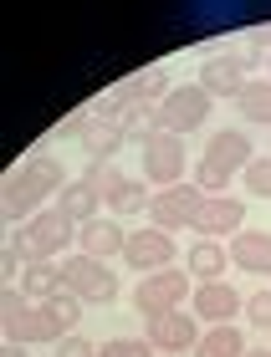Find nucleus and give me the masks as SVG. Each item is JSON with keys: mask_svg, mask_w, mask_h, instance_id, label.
I'll return each instance as SVG.
<instances>
[{"mask_svg": "<svg viewBox=\"0 0 271 357\" xmlns=\"http://www.w3.org/2000/svg\"><path fill=\"white\" fill-rule=\"evenodd\" d=\"M149 178H123V184L108 194V209H113V215L123 220V215H149Z\"/></svg>", "mask_w": 271, "mask_h": 357, "instance_id": "nucleus-24", "label": "nucleus"}, {"mask_svg": "<svg viewBox=\"0 0 271 357\" xmlns=\"http://www.w3.org/2000/svg\"><path fill=\"white\" fill-rule=\"evenodd\" d=\"M189 301V271L180 266H164V271H149L143 281L133 286V306L143 317H159V312H180Z\"/></svg>", "mask_w": 271, "mask_h": 357, "instance_id": "nucleus-6", "label": "nucleus"}, {"mask_svg": "<svg viewBox=\"0 0 271 357\" xmlns=\"http://www.w3.org/2000/svg\"><path fill=\"white\" fill-rule=\"evenodd\" d=\"M21 291H26L31 301L61 296V266H57V261H26V271H21Z\"/></svg>", "mask_w": 271, "mask_h": 357, "instance_id": "nucleus-20", "label": "nucleus"}, {"mask_svg": "<svg viewBox=\"0 0 271 357\" xmlns=\"http://www.w3.org/2000/svg\"><path fill=\"white\" fill-rule=\"evenodd\" d=\"M0 357H36V352H31L26 342H6V352H0Z\"/></svg>", "mask_w": 271, "mask_h": 357, "instance_id": "nucleus-33", "label": "nucleus"}, {"mask_svg": "<svg viewBox=\"0 0 271 357\" xmlns=\"http://www.w3.org/2000/svg\"><path fill=\"white\" fill-rule=\"evenodd\" d=\"M118 123H123V138L143 149V143L159 133V107H123V112H118Z\"/></svg>", "mask_w": 271, "mask_h": 357, "instance_id": "nucleus-25", "label": "nucleus"}, {"mask_svg": "<svg viewBox=\"0 0 271 357\" xmlns=\"http://www.w3.org/2000/svg\"><path fill=\"white\" fill-rule=\"evenodd\" d=\"M195 317H205L210 327H220V321H230V317H241V291L226 286V281H200L195 296Z\"/></svg>", "mask_w": 271, "mask_h": 357, "instance_id": "nucleus-16", "label": "nucleus"}, {"mask_svg": "<svg viewBox=\"0 0 271 357\" xmlns=\"http://www.w3.org/2000/svg\"><path fill=\"white\" fill-rule=\"evenodd\" d=\"M210 102L215 97L205 92L200 82H184V87H174L164 102H159V128H164V133H195V128L210 118Z\"/></svg>", "mask_w": 271, "mask_h": 357, "instance_id": "nucleus-8", "label": "nucleus"}, {"mask_svg": "<svg viewBox=\"0 0 271 357\" xmlns=\"http://www.w3.org/2000/svg\"><path fill=\"white\" fill-rule=\"evenodd\" d=\"M266 72H271V56H266Z\"/></svg>", "mask_w": 271, "mask_h": 357, "instance_id": "nucleus-35", "label": "nucleus"}, {"mask_svg": "<svg viewBox=\"0 0 271 357\" xmlns=\"http://www.w3.org/2000/svg\"><path fill=\"white\" fill-rule=\"evenodd\" d=\"M246 41L256 46V52H266V56H271V21H266V26H256V31H251Z\"/></svg>", "mask_w": 271, "mask_h": 357, "instance_id": "nucleus-32", "label": "nucleus"}, {"mask_svg": "<svg viewBox=\"0 0 271 357\" xmlns=\"http://www.w3.org/2000/svg\"><path fill=\"white\" fill-rule=\"evenodd\" d=\"M200 204H205L200 184H169V189H159L149 199V220L159 225V230H189L195 215H200Z\"/></svg>", "mask_w": 271, "mask_h": 357, "instance_id": "nucleus-9", "label": "nucleus"}, {"mask_svg": "<svg viewBox=\"0 0 271 357\" xmlns=\"http://www.w3.org/2000/svg\"><path fill=\"white\" fill-rule=\"evenodd\" d=\"M235 102H241L246 123H266L271 128V82H246V92L235 97Z\"/></svg>", "mask_w": 271, "mask_h": 357, "instance_id": "nucleus-26", "label": "nucleus"}, {"mask_svg": "<svg viewBox=\"0 0 271 357\" xmlns=\"http://www.w3.org/2000/svg\"><path fill=\"white\" fill-rule=\"evenodd\" d=\"M143 337L159 352H195L200 321H195V312H159V317H143Z\"/></svg>", "mask_w": 271, "mask_h": 357, "instance_id": "nucleus-10", "label": "nucleus"}, {"mask_svg": "<svg viewBox=\"0 0 271 357\" xmlns=\"http://www.w3.org/2000/svg\"><path fill=\"white\" fill-rule=\"evenodd\" d=\"M67 164H61L57 153H36L31 149L21 164L6 174V184H0V215L10 225H26L31 215H41V199H57L61 189H67Z\"/></svg>", "mask_w": 271, "mask_h": 357, "instance_id": "nucleus-1", "label": "nucleus"}, {"mask_svg": "<svg viewBox=\"0 0 271 357\" xmlns=\"http://www.w3.org/2000/svg\"><path fill=\"white\" fill-rule=\"evenodd\" d=\"M31 301L21 286H6V296H0V332H6V342H21V327H26V317H31Z\"/></svg>", "mask_w": 271, "mask_h": 357, "instance_id": "nucleus-21", "label": "nucleus"}, {"mask_svg": "<svg viewBox=\"0 0 271 357\" xmlns=\"http://www.w3.org/2000/svg\"><path fill=\"white\" fill-rule=\"evenodd\" d=\"M246 357H271V347H246Z\"/></svg>", "mask_w": 271, "mask_h": 357, "instance_id": "nucleus-34", "label": "nucleus"}, {"mask_svg": "<svg viewBox=\"0 0 271 357\" xmlns=\"http://www.w3.org/2000/svg\"><path fill=\"white\" fill-rule=\"evenodd\" d=\"M77 296H46V301H36L31 306V317H26V327H21V342L26 347H41V342H61V337H72V327H77Z\"/></svg>", "mask_w": 271, "mask_h": 357, "instance_id": "nucleus-5", "label": "nucleus"}, {"mask_svg": "<svg viewBox=\"0 0 271 357\" xmlns=\"http://www.w3.org/2000/svg\"><path fill=\"white\" fill-rule=\"evenodd\" d=\"M226 250L246 275H271V230H241V235H230Z\"/></svg>", "mask_w": 271, "mask_h": 357, "instance_id": "nucleus-17", "label": "nucleus"}, {"mask_svg": "<svg viewBox=\"0 0 271 357\" xmlns=\"http://www.w3.org/2000/svg\"><path fill=\"white\" fill-rule=\"evenodd\" d=\"M159 347L149 342V337H108V342L98 347V357H154Z\"/></svg>", "mask_w": 271, "mask_h": 357, "instance_id": "nucleus-28", "label": "nucleus"}, {"mask_svg": "<svg viewBox=\"0 0 271 357\" xmlns=\"http://www.w3.org/2000/svg\"><path fill=\"white\" fill-rule=\"evenodd\" d=\"M189 230H200V240H220V235H241L246 230V204L235 194H205L200 215Z\"/></svg>", "mask_w": 271, "mask_h": 357, "instance_id": "nucleus-11", "label": "nucleus"}, {"mask_svg": "<svg viewBox=\"0 0 271 357\" xmlns=\"http://www.w3.org/2000/svg\"><path fill=\"white\" fill-rule=\"evenodd\" d=\"M246 178V194H256V199H271V158H251L241 169Z\"/></svg>", "mask_w": 271, "mask_h": 357, "instance_id": "nucleus-29", "label": "nucleus"}, {"mask_svg": "<svg viewBox=\"0 0 271 357\" xmlns=\"http://www.w3.org/2000/svg\"><path fill=\"white\" fill-rule=\"evenodd\" d=\"M184 169H189V149H184V138L180 133H159L143 143V178L159 189H169V184H184Z\"/></svg>", "mask_w": 271, "mask_h": 357, "instance_id": "nucleus-7", "label": "nucleus"}, {"mask_svg": "<svg viewBox=\"0 0 271 357\" xmlns=\"http://www.w3.org/2000/svg\"><path fill=\"white\" fill-rule=\"evenodd\" d=\"M246 321L261 327V332H271V291H251L246 296Z\"/></svg>", "mask_w": 271, "mask_h": 357, "instance_id": "nucleus-30", "label": "nucleus"}, {"mask_svg": "<svg viewBox=\"0 0 271 357\" xmlns=\"http://www.w3.org/2000/svg\"><path fill=\"white\" fill-rule=\"evenodd\" d=\"M246 164H251V138L241 133V128H220V133L205 143V153H200L195 184H200L205 194H226V184H230Z\"/></svg>", "mask_w": 271, "mask_h": 357, "instance_id": "nucleus-3", "label": "nucleus"}, {"mask_svg": "<svg viewBox=\"0 0 271 357\" xmlns=\"http://www.w3.org/2000/svg\"><path fill=\"white\" fill-rule=\"evenodd\" d=\"M123 261H129L133 271H143V275L174 266V235H169V230H159V225H149V230H129Z\"/></svg>", "mask_w": 271, "mask_h": 357, "instance_id": "nucleus-12", "label": "nucleus"}, {"mask_svg": "<svg viewBox=\"0 0 271 357\" xmlns=\"http://www.w3.org/2000/svg\"><path fill=\"white\" fill-rule=\"evenodd\" d=\"M57 209H61V215H67V220L87 225V220H98V215H103V194L92 189L87 178H72V184H67V189L57 194Z\"/></svg>", "mask_w": 271, "mask_h": 357, "instance_id": "nucleus-19", "label": "nucleus"}, {"mask_svg": "<svg viewBox=\"0 0 271 357\" xmlns=\"http://www.w3.org/2000/svg\"><path fill=\"white\" fill-rule=\"evenodd\" d=\"M82 178H87V184H92V189H98V194H103V204H108V194H113V189L123 184V169L113 164V158H92V164H87V174H82Z\"/></svg>", "mask_w": 271, "mask_h": 357, "instance_id": "nucleus-27", "label": "nucleus"}, {"mask_svg": "<svg viewBox=\"0 0 271 357\" xmlns=\"http://www.w3.org/2000/svg\"><path fill=\"white\" fill-rule=\"evenodd\" d=\"M251 56H235V52H220V56H210L200 67V87L210 92V97H241L246 92V82H251Z\"/></svg>", "mask_w": 271, "mask_h": 357, "instance_id": "nucleus-13", "label": "nucleus"}, {"mask_svg": "<svg viewBox=\"0 0 271 357\" xmlns=\"http://www.w3.org/2000/svg\"><path fill=\"white\" fill-rule=\"evenodd\" d=\"M57 357H98V347H92L87 337L72 332V337H61V342H57Z\"/></svg>", "mask_w": 271, "mask_h": 357, "instance_id": "nucleus-31", "label": "nucleus"}, {"mask_svg": "<svg viewBox=\"0 0 271 357\" xmlns=\"http://www.w3.org/2000/svg\"><path fill=\"white\" fill-rule=\"evenodd\" d=\"M230 266V250L220 245V240H195V250H189V275H205V281H220Z\"/></svg>", "mask_w": 271, "mask_h": 357, "instance_id": "nucleus-22", "label": "nucleus"}, {"mask_svg": "<svg viewBox=\"0 0 271 357\" xmlns=\"http://www.w3.org/2000/svg\"><path fill=\"white\" fill-rule=\"evenodd\" d=\"M10 245L21 250L26 261H57V255H67L77 245V220H67L52 204V209H41V215H31L26 225H15Z\"/></svg>", "mask_w": 271, "mask_h": 357, "instance_id": "nucleus-2", "label": "nucleus"}, {"mask_svg": "<svg viewBox=\"0 0 271 357\" xmlns=\"http://www.w3.org/2000/svg\"><path fill=\"white\" fill-rule=\"evenodd\" d=\"M77 143H82V153H92V158H113V153H118L129 138H123V123H118V112H92V118H87V128H82V138H77Z\"/></svg>", "mask_w": 271, "mask_h": 357, "instance_id": "nucleus-18", "label": "nucleus"}, {"mask_svg": "<svg viewBox=\"0 0 271 357\" xmlns=\"http://www.w3.org/2000/svg\"><path fill=\"white\" fill-rule=\"evenodd\" d=\"M123 245H129V230L118 225V215H98V220L77 225V250H82V255L113 261V255H123Z\"/></svg>", "mask_w": 271, "mask_h": 357, "instance_id": "nucleus-15", "label": "nucleus"}, {"mask_svg": "<svg viewBox=\"0 0 271 357\" xmlns=\"http://www.w3.org/2000/svg\"><path fill=\"white\" fill-rule=\"evenodd\" d=\"M169 92H174V82H169L164 67H143V72L129 77V82H118L113 102H118V112H123V107H159Z\"/></svg>", "mask_w": 271, "mask_h": 357, "instance_id": "nucleus-14", "label": "nucleus"}, {"mask_svg": "<svg viewBox=\"0 0 271 357\" xmlns=\"http://www.w3.org/2000/svg\"><path fill=\"white\" fill-rule=\"evenodd\" d=\"M195 357H246V342H241V332H235L230 321H220V327L200 332Z\"/></svg>", "mask_w": 271, "mask_h": 357, "instance_id": "nucleus-23", "label": "nucleus"}, {"mask_svg": "<svg viewBox=\"0 0 271 357\" xmlns=\"http://www.w3.org/2000/svg\"><path fill=\"white\" fill-rule=\"evenodd\" d=\"M61 291L67 296H77L82 306H108L118 296V275L108 271V261H98V255H67L61 261Z\"/></svg>", "mask_w": 271, "mask_h": 357, "instance_id": "nucleus-4", "label": "nucleus"}]
</instances>
